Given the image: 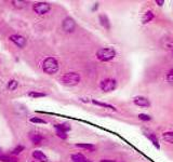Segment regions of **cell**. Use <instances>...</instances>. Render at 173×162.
Instances as JSON below:
<instances>
[{"label":"cell","instance_id":"obj_26","mask_svg":"<svg viewBox=\"0 0 173 162\" xmlns=\"http://www.w3.org/2000/svg\"><path fill=\"white\" fill-rule=\"evenodd\" d=\"M30 121L33 122V123H46V121L44 120H42V119H40V118H31L30 119Z\"/></svg>","mask_w":173,"mask_h":162},{"label":"cell","instance_id":"obj_30","mask_svg":"<svg viewBox=\"0 0 173 162\" xmlns=\"http://www.w3.org/2000/svg\"><path fill=\"white\" fill-rule=\"evenodd\" d=\"M1 152H2V149H1V148H0V154H1Z\"/></svg>","mask_w":173,"mask_h":162},{"label":"cell","instance_id":"obj_25","mask_svg":"<svg viewBox=\"0 0 173 162\" xmlns=\"http://www.w3.org/2000/svg\"><path fill=\"white\" fill-rule=\"evenodd\" d=\"M56 134H57V136L61 137L62 139H66V138H67V134H66V132H63V131H59V130H56Z\"/></svg>","mask_w":173,"mask_h":162},{"label":"cell","instance_id":"obj_20","mask_svg":"<svg viewBox=\"0 0 173 162\" xmlns=\"http://www.w3.org/2000/svg\"><path fill=\"white\" fill-rule=\"evenodd\" d=\"M18 81L16 80H10L8 82V89L9 90H11V91H13V90H15L16 87H18Z\"/></svg>","mask_w":173,"mask_h":162},{"label":"cell","instance_id":"obj_16","mask_svg":"<svg viewBox=\"0 0 173 162\" xmlns=\"http://www.w3.org/2000/svg\"><path fill=\"white\" fill-rule=\"evenodd\" d=\"M162 138L163 141H165L167 143H170V144H173V132H165L162 134Z\"/></svg>","mask_w":173,"mask_h":162},{"label":"cell","instance_id":"obj_2","mask_svg":"<svg viewBox=\"0 0 173 162\" xmlns=\"http://www.w3.org/2000/svg\"><path fill=\"white\" fill-rule=\"evenodd\" d=\"M42 69L46 74H49V75L55 74L59 70V63L54 57H48L43 61Z\"/></svg>","mask_w":173,"mask_h":162},{"label":"cell","instance_id":"obj_9","mask_svg":"<svg viewBox=\"0 0 173 162\" xmlns=\"http://www.w3.org/2000/svg\"><path fill=\"white\" fill-rule=\"evenodd\" d=\"M154 17H155V14H154V12L150 10L146 11V12L143 14L142 16V24H147L149 23L150 21H152L154 20Z\"/></svg>","mask_w":173,"mask_h":162},{"label":"cell","instance_id":"obj_22","mask_svg":"<svg viewBox=\"0 0 173 162\" xmlns=\"http://www.w3.org/2000/svg\"><path fill=\"white\" fill-rule=\"evenodd\" d=\"M24 150V146L23 145H18V146H16L14 149H13V151H12V154H14V156H16V154H21L22 151Z\"/></svg>","mask_w":173,"mask_h":162},{"label":"cell","instance_id":"obj_23","mask_svg":"<svg viewBox=\"0 0 173 162\" xmlns=\"http://www.w3.org/2000/svg\"><path fill=\"white\" fill-rule=\"evenodd\" d=\"M28 96H30V97H43V96H46V94H44V93H39V92L33 91V92L28 93Z\"/></svg>","mask_w":173,"mask_h":162},{"label":"cell","instance_id":"obj_28","mask_svg":"<svg viewBox=\"0 0 173 162\" xmlns=\"http://www.w3.org/2000/svg\"><path fill=\"white\" fill-rule=\"evenodd\" d=\"M156 3H157L158 5H162L163 3H165V1H163V0H157V1H156Z\"/></svg>","mask_w":173,"mask_h":162},{"label":"cell","instance_id":"obj_29","mask_svg":"<svg viewBox=\"0 0 173 162\" xmlns=\"http://www.w3.org/2000/svg\"><path fill=\"white\" fill-rule=\"evenodd\" d=\"M101 162H114V161H111V160H106V159H104V160H102Z\"/></svg>","mask_w":173,"mask_h":162},{"label":"cell","instance_id":"obj_7","mask_svg":"<svg viewBox=\"0 0 173 162\" xmlns=\"http://www.w3.org/2000/svg\"><path fill=\"white\" fill-rule=\"evenodd\" d=\"M9 39L12 42H14L18 48H24L26 46V39L23 36H21V35H11L9 37Z\"/></svg>","mask_w":173,"mask_h":162},{"label":"cell","instance_id":"obj_31","mask_svg":"<svg viewBox=\"0 0 173 162\" xmlns=\"http://www.w3.org/2000/svg\"><path fill=\"white\" fill-rule=\"evenodd\" d=\"M85 162H91V161H89V160H87V161H85Z\"/></svg>","mask_w":173,"mask_h":162},{"label":"cell","instance_id":"obj_3","mask_svg":"<svg viewBox=\"0 0 173 162\" xmlns=\"http://www.w3.org/2000/svg\"><path fill=\"white\" fill-rule=\"evenodd\" d=\"M61 81H62L63 84L69 85V87L77 85L80 81V76L78 75L77 72H68V74H65L64 76H62Z\"/></svg>","mask_w":173,"mask_h":162},{"label":"cell","instance_id":"obj_11","mask_svg":"<svg viewBox=\"0 0 173 162\" xmlns=\"http://www.w3.org/2000/svg\"><path fill=\"white\" fill-rule=\"evenodd\" d=\"M28 136H29V139H30V141L36 145H39L42 141V139H43V137H42L40 134L35 133V132H31V133H29Z\"/></svg>","mask_w":173,"mask_h":162},{"label":"cell","instance_id":"obj_19","mask_svg":"<svg viewBox=\"0 0 173 162\" xmlns=\"http://www.w3.org/2000/svg\"><path fill=\"white\" fill-rule=\"evenodd\" d=\"M76 146L79 147V148L87 149V150H89V151H94V149H95V147L93 146L92 144H77Z\"/></svg>","mask_w":173,"mask_h":162},{"label":"cell","instance_id":"obj_24","mask_svg":"<svg viewBox=\"0 0 173 162\" xmlns=\"http://www.w3.org/2000/svg\"><path fill=\"white\" fill-rule=\"evenodd\" d=\"M139 119L142 121H150L152 120V117H150L149 115H146V113H139Z\"/></svg>","mask_w":173,"mask_h":162},{"label":"cell","instance_id":"obj_15","mask_svg":"<svg viewBox=\"0 0 173 162\" xmlns=\"http://www.w3.org/2000/svg\"><path fill=\"white\" fill-rule=\"evenodd\" d=\"M72 162H85L87 159L82 154H72Z\"/></svg>","mask_w":173,"mask_h":162},{"label":"cell","instance_id":"obj_21","mask_svg":"<svg viewBox=\"0 0 173 162\" xmlns=\"http://www.w3.org/2000/svg\"><path fill=\"white\" fill-rule=\"evenodd\" d=\"M0 160L2 162H18V159L13 157H9V156H1Z\"/></svg>","mask_w":173,"mask_h":162},{"label":"cell","instance_id":"obj_12","mask_svg":"<svg viewBox=\"0 0 173 162\" xmlns=\"http://www.w3.org/2000/svg\"><path fill=\"white\" fill-rule=\"evenodd\" d=\"M98 18H100V23H101V25L103 26L104 28H106L107 30H109V29H111V23H109L108 17H107L105 14H101Z\"/></svg>","mask_w":173,"mask_h":162},{"label":"cell","instance_id":"obj_14","mask_svg":"<svg viewBox=\"0 0 173 162\" xmlns=\"http://www.w3.org/2000/svg\"><path fill=\"white\" fill-rule=\"evenodd\" d=\"M91 102H92L93 104L98 105V106H101V107H104V108H108V109H111V110L116 111V108H115L113 105H111V104H106V103H103V102H98V100H92Z\"/></svg>","mask_w":173,"mask_h":162},{"label":"cell","instance_id":"obj_13","mask_svg":"<svg viewBox=\"0 0 173 162\" xmlns=\"http://www.w3.org/2000/svg\"><path fill=\"white\" fill-rule=\"evenodd\" d=\"M145 135L149 138V141H152V144L155 145V147L157 148V149H159L160 148V144H159V141H158V138L156 137L155 134H152V133H145Z\"/></svg>","mask_w":173,"mask_h":162},{"label":"cell","instance_id":"obj_18","mask_svg":"<svg viewBox=\"0 0 173 162\" xmlns=\"http://www.w3.org/2000/svg\"><path fill=\"white\" fill-rule=\"evenodd\" d=\"M12 5L18 9H23L27 5V2L26 1H22V0H14V1H12Z\"/></svg>","mask_w":173,"mask_h":162},{"label":"cell","instance_id":"obj_6","mask_svg":"<svg viewBox=\"0 0 173 162\" xmlns=\"http://www.w3.org/2000/svg\"><path fill=\"white\" fill-rule=\"evenodd\" d=\"M62 28L66 33H72L76 28V23L72 17H66L62 23Z\"/></svg>","mask_w":173,"mask_h":162},{"label":"cell","instance_id":"obj_4","mask_svg":"<svg viewBox=\"0 0 173 162\" xmlns=\"http://www.w3.org/2000/svg\"><path fill=\"white\" fill-rule=\"evenodd\" d=\"M100 87L104 92H111V91H114L117 87V81L115 79H111V78L104 79L100 83Z\"/></svg>","mask_w":173,"mask_h":162},{"label":"cell","instance_id":"obj_8","mask_svg":"<svg viewBox=\"0 0 173 162\" xmlns=\"http://www.w3.org/2000/svg\"><path fill=\"white\" fill-rule=\"evenodd\" d=\"M133 103H134L135 105L139 106V107H149L150 106L149 100H148L147 98L144 97V96H139V95L133 97Z\"/></svg>","mask_w":173,"mask_h":162},{"label":"cell","instance_id":"obj_10","mask_svg":"<svg viewBox=\"0 0 173 162\" xmlns=\"http://www.w3.org/2000/svg\"><path fill=\"white\" fill-rule=\"evenodd\" d=\"M33 157L35 158V160H37V161H39V162H46L48 161L46 156L42 151H40V150H35V151L33 152Z\"/></svg>","mask_w":173,"mask_h":162},{"label":"cell","instance_id":"obj_17","mask_svg":"<svg viewBox=\"0 0 173 162\" xmlns=\"http://www.w3.org/2000/svg\"><path fill=\"white\" fill-rule=\"evenodd\" d=\"M55 129L59 130V131L66 132L67 133L70 130V125L68 123H61V124H55Z\"/></svg>","mask_w":173,"mask_h":162},{"label":"cell","instance_id":"obj_27","mask_svg":"<svg viewBox=\"0 0 173 162\" xmlns=\"http://www.w3.org/2000/svg\"><path fill=\"white\" fill-rule=\"evenodd\" d=\"M167 80H168L169 82L173 83V69H171L170 71L167 74Z\"/></svg>","mask_w":173,"mask_h":162},{"label":"cell","instance_id":"obj_1","mask_svg":"<svg viewBox=\"0 0 173 162\" xmlns=\"http://www.w3.org/2000/svg\"><path fill=\"white\" fill-rule=\"evenodd\" d=\"M116 56V51L113 48H102L96 52V57L101 62H108Z\"/></svg>","mask_w":173,"mask_h":162},{"label":"cell","instance_id":"obj_5","mask_svg":"<svg viewBox=\"0 0 173 162\" xmlns=\"http://www.w3.org/2000/svg\"><path fill=\"white\" fill-rule=\"evenodd\" d=\"M33 9H34V11L37 14L42 15V14H46V13H48L51 10V5L46 2H37L34 5Z\"/></svg>","mask_w":173,"mask_h":162}]
</instances>
